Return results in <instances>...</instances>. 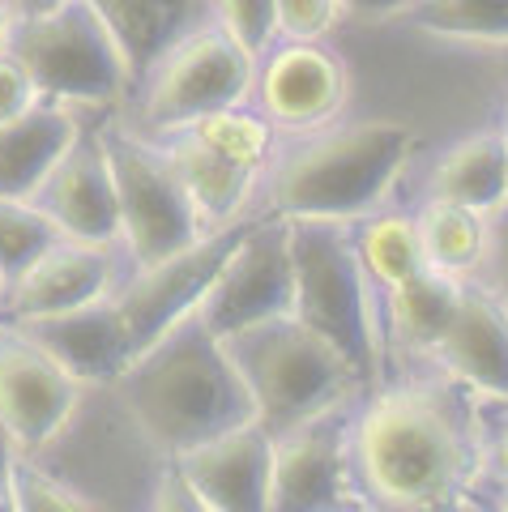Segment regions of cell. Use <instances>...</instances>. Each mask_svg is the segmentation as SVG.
I'll list each match as a JSON object with an SVG mask.
<instances>
[{"instance_id":"41","label":"cell","mask_w":508,"mask_h":512,"mask_svg":"<svg viewBox=\"0 0 508 512\" xmlns=\"http://www.w3.org/2000/svg\"><path fill=\"white\" fill-rule=\"evenodd\" d=\"M500 483V508H508V478H496Z\"/></svg>"},{"instance_id":"15","label":"cell","mask_w":508,"mask_h":512,"mask_svg":"<svg viewBox=\"0 0 508 512\" xmlns=\"http://www.w3.org/2000/svg\"><path fill=\"white\" fill-rule=\"evenodd\" d=\"M176 466L214 512H265L269 474H274V431L261 419H244L218 436L193 444Z\"/></svg>"},{"instance_id":"12","label":"cell","mask_w":508,"mask_h":512,"mask_svg":"<svg viewBox=\"0 0 508 512\" xmlns=\"http://www.w3.org/2000/svg\"><path fill=\"white\" fill-rule=\"evenodd\" d=\"M257 111L291 137H308L316 128L342 120L351 103V69L329 43H287L278 39L257 60Z\"/></svg>"},{"instance_id":"39","label":"cell","mask_w":508,"mask_h":512,"mask_svg":"<svg viewBox=\"0 0 508 512\" xmlns=\"http://www.w3.org/2000/svg\"><path fill=\"white\" fill-rule=\"evenodd\" d=\"M496 52V60H500V69H504V77H508V43H500V47H491Z\"/></svg>"},{"instance_id":"7","label":"cell","mask_w":508,"mask_h":512,"mask_svg":"<svg viewBox=\"0 0 508 512\" xmlns=\"http://www.w3.org/2000/svg\"><path fill=\"white\" fill-rule=\"evenodd\" d=\"M103 137H107L111 175H116L120 248L129 269L154 265L171 252L197 244L205 235V222L193 210V201H188L180 171L171 167V154L163 141H150L116 124H107Z\"/></svg>"},{"instance_id":"1","label":"cell","mask_w":508,"mask_h":512,"mask_svg":"<svg viewBox=\"0 0 508 512\" xmlns=\"http://www.w3.org/2000/svg\"><path fill=\"white\" fill-rule=\"evenodd\" d=\"M111 393L158 457H180L218 431L257 419L227 338L197 308L141 346Z\"/></svg>"},{"instance_id":"17","label":"cell","mask_w":508,"mask_h":512,"mask_svg":"<svg viewBox=\"0 0 508 512\" xmlns=\"http://www.w3.org/2000/svg\"><path fill=\"white\" fill-rule=\"evenodd\" d=\"M18 325V320H13ZM22 329L35 338L47 355L60 359L90 389V384H116L120 372L133 363L137 342L133 329L124 320V308L116 295L90 299L82 308H65V312H47L35 320H22Z\"/></svg>"},{"instance_id":"11","label":"cell","mask_w":508,"mask_h":512,"mask_svg":"<svg viewBox=\"0 0 508 512\" xmlns=\"http://www.w3.org/2000/svg\"><path fill=\"white\" fill-rule=\"evenodd\" d=\"M355 402L321 410L287 431H274V474L269 508L274 512H321L355 500Z\"/></svg>"},{"instance_id":"26","label":"cell","mask_w":508,"mask_h":512,"mask_svg":"<svg viewBox=\"0 0 508 512\" xmlns=\"http://www.w3.org/2000/svg\"><path fill=\"white\" fill-rule=\"evenodd\" d=\"M180 133H188L193 141H201L205 150H214L218 158H227V163L244 167V171H257V175H269V167H274V158H278V128L261 116L257 103L218 107L210 116L180 128Z\"/></svg>"},{"instance_id":"2","label":"cell","mask_w":508,"mask_h":512,"mask_svg":"<svg viewBox=\"0 0 508 512\" xmlns=\"http://www.w3.org/2000/svg\"><path fill=\"white\" fill-rule=\"evenodd\" d=\"M359 491L389 508L449 504L470 483L474 448L462 410L432 384H398L355 414Z\"/></svg>"},{"instance_id":"22","label":"cell","mask_w":508,"mask_h":512,"mask_svg":"<svg viewBox=\"0 0 508 512\" xmlns=\"http://www.w3.org/2000/svg\"><path fill=\"white\" fill-rule=\"evenodd\" d=\"M163 146L171 154V167L180 171V184L188 192V201H193V210L201 214L205 231L231 227V222L248 218L252 192L261 184L257 171L227 163V158L205 150L201 141H193L188 133H171V141H163Z\"/></svg>"},{"instance_id":"42","label":"cell","mask_w":508,"mask_h":512,"mask_svg":"<svg viewBox=\"0 0 508 512\" xmlns=\"http://www.w3.org/2000/svg\"><path fill=\"white\" fill-rule=\"evenodd\" d=\"M0 299H5V278H0Z\"/></svg>"},{"instance_id":"38","label":"cell","mask_w":508,"mask_h":512,"mask_svg":"<svg viewBox=\"0 0 508 512\" xmlns=\"http://www.w3.org/2000/svg\"><path fill=\"white\" fill-rule=\"evenodd\" d=\"M18 5V13H39V9H52L56 0H13Z\"/></svg>"},{"instance_id":"36","label":"cell","mask_w":508,"mask_h":512,"mask_svg":"<svg viewBox=\"0 0 508 512\" xmlns=\"http://www.w3.org/2000/svg\"><path fill=\"white\" fill-rule=\"evenodd\" d=\"M13 26H18V5H13V0H0V52H5L9 39H13Z\"/></svg>"},{"instance_id":"25","label":"cell","mask_w":508,"mask_h":512,"mask_svg":"<svg viewBox=\"0 0 508 512\" xmlns=\"http://www.w3.org/2000/svg\"><path fill=\"white\" fill-rule=\"evenodd\" d=\"M351 239L359 252L363 274L372 278L376 291H389L406 278H415L419 269H427V252H423V235L415 214H363L351 222Z\"/></svg>"},{"instance_id":"5","label":"cell","mask_w":508,"mask_h":512,"mask_svg":"<svg viewBox=\"0 0 508 512\" xmlns=\"http://www.w3.org/2000/svg\"><path fill=\"white\" fill-rule=\"evenodd\" d=\"M227 350L248 384L252 410L269 431H287L321 410L355 402L363 389L351 363L295 312L231 333Z\"/></svg>"},{"instance_id":"33","label":"cell","mask_w":508,"mask_h":512,"mask_svg":"<svg viewBox=\"0 0 508 512\" xmlns=\"http://www.w3.org/2000/svg\"><path fill=\"white\" fill-rule=\"evenodd\" d=\"M43 94L35 86L30 69L5 47L0 52V120H13V116H26L30 107H39Z\"/></svg>"},{"instance_id":"19","label":"cell","mask_w":508,"mask_h":512,"mask_svg":"<svg viewBox=\"0 0 508 512\" xmlns=\"http://www.w3.org/2000/svg\"><path fill=\"white\" fill-rule=\"evenodd\" d=\"M82 116L77 107L43 99L26 116L0 120V197H30L47 184V175L82 137Z\"/></svg>"},{"instance_id":"23","label":"cell","mask_w":508,"mask_h":512,"mask_svg":"<svg viewBox=\"0 0 508 512\" xmlns=\"http://www.w3.org/2000/svg\"><path fill=\"white\" fill-rule=\"evenodd\" d=\"M504 180H508V141L500 128H479L466 133L457 146L440 154L427 180V197L462 201L470 210L491 214L504 205Z\"/></svg>"},{"instance_id":"37","label":"cell","mask_w":508,"mask_h":512,"mask_svg":"<svg viewBox=\"0 0 508 512\" xmlns=\"http://www.w3.org/2000/svg\"><path fill=\"white\" fill-rule=\"evenodd\" d=\"M491 474H496V478H508V427H504V436L491 444Z\"/></svg>"},{"instance_id":"21","label":"cell","mask_w":508,"mask_h":512,"mask_svg":"<svg viewBox=\"0 0 508 512\" xmlns=\"http://www.w3.org/2000/svg\"><path fill=\"white\" fill-rule=\"evenodd\" d=\"M462 286V278H449L427 265L415 278L380 291V329H385V338L406 355H432L444 329L453 325Z\"/></svg>"},{"instance_id":"16","label":"cell","mask_w":508,"mask_h":512,"mask_svg":"<svg viewBox=\"0 0 508 512\" xmlns=\"http://www.w3.org/2000/svg\"><path fill=\"white\" fill-rule=\"evenodd\" d=\"M35 201L60 227V235L120 248V197H116V175H111L103 128H82V137L73 141L69 154L47 175Z\"/></svg>"},{"instance_id":"27","label":"cell","mask_w":508,"mask_h":512,"mask_svg":"<svg viewBox=\"0 0 508 512\" xmlns=\"http://www.w3.org/2000/svg\"><path fill=\"white\" fill-rule=\"evenodd\" d=\"M402 26L449 43H508V0H410Z\"/></svg>"},{"instance_id":"28","label":"cell","mask_w":508,"mask_h":512,"mask_svg":"<svg viewBox=\"0 0 508 512\" xmlns=\"http://www.w3.org/2000/svg\"><path fill=\"white\" fill-rule=\"evenodd\" d=\"M60 227L39 201L30 197H0V278H18L35 256L56 244Z\"/></svg>"},{"instance_id":"9","label":"cell","mask_w":508,"mask_h":512,"mask_svg":"<svg viewBox=\"0 0 508 512\" xmlns=\"http://www.w3.org/2000/svg\"><path fill=\"white\" fill-rule=\"evenodd\" d=\"M205 325L218 338H231L261 320L295 312V256H291V222L278 214L248 218L240 244L222 261L214 286L201 308Z\"/></svg>"},{"instance_id":"43","label":"cell","mask_w":508,"mask_h":512,"mask_svg":"<svg viewBox=\"0 0 508 512\" xmlns=\"http://www.w3.org/2000/svg\"><path fill=\"white\" fill-rule=\"evenodd\" d=\"M504 201H508V180H504Z\"/></svg>"},{"instance_id":"4","label":"cell","mask_w":508,"mask_h":512,"mask_svg":"<svg viewBox=\"0 0 508 512\" xmlns=\"http://www.w3.org/2000/svg\"><path fill=\"white\" fill-rule=\"evenodd\" d=\"M295 256V316L351 363L359 384L380 376V312L376 286L363 274L351 222H291Z\"/></svg>"},{"instance_id":"29","label":"cell","mask_w":508,"mask_h":512,"mask_svg":"<svg viewBox=\"0 0 508 512\" xmlns=\"http://www.w3.org/2000/svg\"><path fill=\"white\" fill-rule=\"evenodd\" d=\"M90 495L77 491L69 478H60L43 466L35 453H18L13 466V508H86Z\"/></svg>"},{"instance_id":"40","label":"cell","mask_w":508,"mask_h":512,"mask_svg":"<svg viewBox=\"0 0 508 512\" xmlns=\"http://www.w3.org/2000/svg\"><path fill=\"white\" fill-rule=\"evenodd\" d=\"M496 128H500L504 141H508V99H504V111H500V124H496Z\"/></svg>"},{"instance_id":"24","label":"cell","mask_w":508,"mask_h":512,"mask_svg":"<svg viewBox=\"0 0 508 512\" xmlns=\"http://www.w3.org/2000/svg\"><path fill=\"white\" fill-rule=\"evenodd\" d=\"M419 235H423V252L427 265L440 269L449 278L474 282L487 252V214L470 210L462 201H444V197H427L419 205Z\"/></svg>"},{"instance_id":"3","label":"cell","mask_w":508,"mask_h":512,"mask_svg":"<svg viewBox=\"0 0 508 512\" xmlns=\"http://www.w3.org/2000/svg\"><path fill=\"white\" fill-rule=\"evenodd\" d=\"M415 154V133L398 120H351L299 137L269 167L265 214L359 222L380 210L402 167Z\"/></svg>"},{"instance_id":"13","label":"cell","mask_w":508,"mask_h":512,"mask_svg":"<svg viewBox=\"0 0 508 512\" xmlns=\"http://www.w3.org/2000/svg\"><path fill=\"white\" fill-rule=\"evenodd\" d=\"M244 227H248V218L231 222V227H214V231H205L197 244L171 252L154 265H133L129 274H124V282L116 286V299H120L124 320H129V329H133L137 350L150 346L158 333L167 325H176L180 316L201 308L205 291L214 286L231 248L240 244Z\"/></svg>"},{"instance_id":"30","label":"cell","mask_w":508,"mask_h":512,"mask_svg":"<svg viewBox=\"0 0 508 512\" xmlns=\"http://www.w3.org/2000/svg\"><path fill=\"white\" fill-rule=\"evenodd\" d=\"M214 22L261 60L278 43V0H214Z\"/></svg>"},{"instance_id":"14","label":"cell","mask_w":508,"mask_h":512,"mask_svg":"<svg viewBox=\"0 0 508 512\" xmlns=\"http://www.w3.org/2000/svg\"><path fill=\"white\" fill-rule=\"evenodd\" d=\"M120 252L111 244H86V239L60 235L47 244L35 261H30L18 278L5 282V299H0V320H35L47 312L82 308L90 299L116 295L124 282L120 274Z\"/></svg>"},{"instance_id":"10","label":"cell","mask_w":508,"mask_h":512,"mask_svg":"<svg viewBox=\"0 0 508 512\" xmlns=\"http://www.w3.org/2000/svg\"><path fill=\"white\" fill-rule=\"evenodd\" d=\"M86 384L30 338L22 325L0 320V436L18 453H43L82 410Z\"/></svg>"},{"instance_id":"18","label":"cell","mask_w":508,"mask_h":512,"mask_svg":"<svg viewBox=\"0 0 508 512\" xmlns=\"http://www.w3.org/2000/svg\"><path fill=\"white\" fill-rule=\"evenodd\" d=\"M432 359L474 397L508 402V303L483 282H466L453 325L444 329Z\"/></svg>"},{"instance_id":"8","label":"cell","mask_w":508,"mask_h":512,"mask_svg":"<svg viewBox=\"0 0 508 512\" xmlns=\"http://www.w3.org/2000/svg\"><path fill=\"white\" fill-rule=\"evenodd\" d=\"M257 56L218 22L197 26L141 77V124L154 137L180 133L218 107L252 103Z\"/></svg>"},{"instance_id":"34","label":"cell","mask_w":508,"mask_h":512,"mask_svg":"<svg viewBox=\"0 0 508 512\" xmlns=\"http://www.w3.org/2000/svg\"><path fill=\"white\" fill-rule=\"evenodd\" d=\"M410 0H342L346 13H355V18H376V22H398L406 13Z\"/></svg>"},{"instance_id":"35","label":"cell","mask_w":508,"mask_h":512,"mask_svg":"<svg viewBox=\"0 0 508 512\" xmlns=\"http://www.w3.org/2000/svg\"><path fill=\"white\" fill-rule=\"evenodd\" d=\"M13 466H18V448L0 436V508H13Z\"/></svg>"},{"instance_id":"32","label":"cell","mask_w":508,"mask_h":512,"mask_svg":"<svg viewBox=\"0 0 508 512\" xmlns=\"http://www.w3.org/2000/svg\"><path fill=\"white\" fill-rule=\"evenodd\" d=\"M474 282H483L487 291H496L508 303V201L487 214V252Z\"/></svg>"},{"instance_id":"31","label":"cell","mask_w":508,"mask_h":512,"mask_svg":"<svg viewBox=\"0 0 508 512\" xmlns=\"http://www.w3.org/2000/svg\"><path fill=\"white\" fill-rule=\"evenodd\" d=\"M342 18H346L342 0H278V39L325 43Z\"/></svg>"},{"instance_id":"20","label":"cell","mask_w":508,"mask_h":512,"mask_svg":"<svg viewBox=\"0 0 508 512\" xmlns=\"http://www.w3.org/2000/svg\"><path fill=\"white\" fill-rule=\"evenodd\" d=\"M141 82L197 26L214 22V0H94Z\"/></svg>"},{"instance_id":"6","label":"cell","mask_w":508,"mask_h":512,"mask_svg":"<svg viewBox=\"0 0 508 512\" xmlns=\"http://www.w3.org/2000/svg\"><path fill=\"white\" fill-rule=\"evenodd\" d=\"M9 52L30 69L43 99L77 111L120 103L137 82L94 0H56L52 9L18 13Z\"/></svg>"}]
</instances>
